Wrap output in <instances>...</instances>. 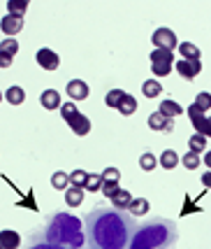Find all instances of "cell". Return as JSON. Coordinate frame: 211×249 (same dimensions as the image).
Here are the masks:
<instances>
[{
    "instance_id": "obj_1",
    "label": "cell",
    "mask_w": 211,
    "mask_h": 249,
    "mask_svg": "<svg viewBox=\"0 0 211 249\" xmlns=\"http://www.w3.org/2000/svg\"><path fill=\"white\" fill-rule=\"evenodd\" d=\"M93 249H128L137 231L135 217L126 210L97 205L84 221Z\"/></svg>"
},
{
    "instance_id": "obj_2",
    "label": "cell",
    "mask_w": 211,
    "mask_h": 249,
    "mask_svg": "<svg viewBox=\"0 0 211 249\" xmlns=\"http://www.w3.org/2000/svg\"><path fill=\"white\" fill-rule=\"evenodd\" d=\"M179 238V228L169 219H151L137 226L128 249H169Z\"/></svg>"
},
{
    "instance_id": "obj_3",
    "label": "cell",
    "mask_w": 211,
    "mask_h": 249,
    "mask_svg": "<svg viewBox=\"0 0 211 249\" xmlns=\"http://www.w3.org/2000/svg\"><path fill=\"white\" fill-rule=\"evenodd\" d=\"M44 240L56 242V245H63L70 249H81L84 247V231H81V221L72 214H56L49 221V226L44 231Z\"/></svg>"
},
{
    "instance_id": "obj_4",
    "label": "cell",
    "mask_w": 211,
    "mask_h": 249,
    "mask_svg": "<svg viewBox=\"0 0 211 249\" xmlns=\"http://www.w3.org/2000/svg\"><path fill=\"white\" fill-rule=\"evenodd\" d=\"M153 44H156V49H174V47H179V42H177V35H174V31L172 28H158V31H153Z\"/></svg>"
},
{
    "instance_id": "obj_5",
    "label": "cell",
    "mask_w": 211,
    "mask_h": 249,
    "mask_svg": "<svg viewBox=\"0 0 211 249\" xmlns=\"http://www.w3.org/2000/svg\"><path fill=\"white\" fill-rule=\"evenodd\" d=\"M177 68V72L181 77H186V79H195V77L202 72V61H186V58H181L174 63Z\"/></svg>"
},
{
    "instance_id": "obj_6",
    "label": "cell",
    "mask_w": 211,
    "mask_h": 249,
    "mask_svg": "<svg viewBox=\"0 0 211 249\" xmlns=\"http://www.w3.org/2000/svg\"><path fill=\"white\" fill-rule=\"evenodd\" d=\"M88 93H91V89H88L86 82H81V79L67 82V96H70V100H74V103H77V100H86Z\"/></svg>"
},
{
    "instance_id": "obj_7",
    "label": "cell",
    "mask_w": 211,
    "mask_h": 249,
    "mask_svg": "<svg viewBox=\"0 0 211 249\" xmlns=\"http://www.w3.org/2000/svg\"><path fill=\"white\" fill-rule=\"evenodd\" d=\"M67 126H70L77 135H88V130H91V119H88L86 114H81V112H77V114H72V117L67 119Z\"/></svg>"
},
{
    "instance_id": "obj_8",
    "label": "cell",
    "mask_w": 211,
    "mask_h": 249,
    "mask_svg": "<svg viewBox=\"0 0 211 249\" xmlns=\"http://www.w3.org/2000/svg\"><path fill=\"white\" fill-rule=\"evenodd\" d=\"M35 58H37V63L42 65L44 70H56V68L61 65V58H58V54H56V52H51V49H40Z\"/></svg>"
},
{
    "instance_id": "obj_9",
    "label": "cell",
    "mask_w": 211,
    "mask_h": 249,
    "mask_svg": "<svg viewBox=\"0 0 211 249\" xmlns=\"http://www.w3.org/2000/svg\"><path fill=\"white\" fill-rule=\"evenodd\" d=\"M148 128H151V130H165V133H169V130L174 128V121L169 119V117H165L162 112H153V114L148 117Z\"/></svg>"
},
{
    "instance_id": "obj_10",
    "label": "cell",
    "mask_w": 211,
    "mask_h": 249,
    "mask_svg": "<svg viewBox=\"0 0 211 249\" xmlns=\"http://www.w3.org/2000/svg\"><path fill=\"white\" fill-rule=\"evenodd\" d=\"M0 28L7 33V35H16V33L23 28V19L21 17H12V14H5L0 19Z\"/></svg>"
},
{
    "instance_id": "obj_11",
    "label": "cell",
    "mask_w": 211,
    "mask_h": 249,
    "mask_svg": "<svg viewBox=\"0 0 211 249\" xmlns=\"http://www.w3.org/2000/svg\"><path fill=\"white\" fill-rule=\"evenodd\" d=\"M19 245H21V235L16 231H10V228L0 231V247L2 249H16Z\"/></svg>"
},
{
    "instance_id": "obj_12",
    "label": "cell",
    "mask_w": 211,
    "mask_h": 249,
    "mask_svg": "<svg viewBox=\"0 0 211 249\" xmlns=\"http://www.w3.org/2000/svg\"><path fill=\"white\" fill-rule=\"evenodd\" d=\"M40 103H42L44 109H61V96H58V91L56 89H47L42 96H40Z\"/></svg>"
},
{
    "instance_id": "obj_13",
    "label": "cell",
    "mask_w": 211,
    "mask_h": 249,
    "mask_svg": "<svg viewBox=\"0 0 211 249\" xmlns=\"http://www.w3.org/2000/svg\"><path fill=\"white\" fill-rule=\"evenodd\" d=\"M65 203L70 207H77L84 203V189L81 186H67L65 189Z\"/></svg>"
},
{
    "instance_id": "obj_14",
    "label": "cell",
    "mask_w": 211,
    "mask_h": 249,
    "mask_svg": "<svg viewBox=\"0 0 211 249\" xmlns=\"http://www.w3.org/2000/svg\"><path fill=\"white\" fill-rule=\"evenodd\" d=\"M109 200H112V207H116V210H128L130 203H132V194L126 191V189H118L116 194H114V198H109Z\"/></svg>"
},
{
    "instance_id": "obj_15",
    "label": "cell",
    "mask_w": 211,
    "mask_h": 249,
    "mask_svg": "<svg viewBox=\"0 0 211 249\" xmlns=\"http://www.w3.org/2000/svg\"><path fill=\"white\" fill-rule=\"evenodd\" d=\"M181 49V58H186V61H200L202 54H200V47L193 42H181L179 44Z\"/></svg>"
},
{
    "instance_id": "obj_16",
    "label": "cell",
    "mask_w": 211,
    "mask_h": 249,
    "mask_svg": "<svg viewBox=\"0 0 211 249\" xmlns=\"http://www.w3.org/2000/svg\"><path fill=\"white\" fill-rule=\"evenodd\" d=\"M158 112H162L165 117H169V119H174V117H179L181 112H183V107H181L177 100H160V109Z\"/></svg>"
},
{
    "instance_id": "obj_17",
    "label": "cell",
    "mask_w": 211,
    "mask_h": 249,
    "mask_svg": "<svg viewBox=\"0 0 211 249\" xmlns=\"http://www.w3.org/2000/svg\"><path fill=\"white\" fill-rule=\"evenodd\" d=\"M148 210H151V205H148L146 198H132V203L128 207V212H130L132 217H144Z\"/></svg>"
},
{
    "instance_id": "obj_18",
    "label": "cell",
    "mask_w": 211,
    "mask_h": 249,
    "mask_svg": "<svg viewBox=\"0 0 211 249\" xmlns=\"http://www.w3.org/2000/svg\"><path fill=\"white\" fill-rule=\"evenodd\" d=\"M151 63L172 65L174 63V54H172L169 49H153V52H151Z\"/></svg>"
},
{
    "instance_id": "obj_19",
    "label": "cell",
    "mask_w": 211,
    "mask_h": 249,
    "mask_svg": "<svg viewBox=\"0 0 211 249\" xmlns=\"http://www.w3.org/2000/svg\"><path fill=\"white\" fill-rule=\"evenodd\" d=\"M160 165H162L165 170L177 168V165H179V154L174 152V149H165V152H162V156H160Z\"/></svg>"
},
{
    "instance_id": "obj_20",
    "label": "cell",
    "mask_w": 211,
    "mask_h": 249,
    "mask_svg": "<svg viewBox=\"0 0 211 249\" xmlns=\"http://www.w3.org/2000/svg\"><path fill=\"white\" fill-rule=\"evenodd\" d=\"M118 112H121V114H126V117L135 114V112H137V100L130 96V93H126L123 100H121V105H118Z\"/></svg>"
},
{
    "instance_id": "obj_21",
    "label": "cell",
    "mask_w": 211,
    "mask_h": 249,
    "mask_svg": "<svg viewBox=\"0 0 211 249\" xmlns=\"http://www.w3.org/2000/svg\"><path fill=\"white\" fill-rule=\"evenodd\" d=\"M142 93L146 98H158L162 93V87H160V82H156V79H146L142 84Z\"/></svg>"
},
{
    "instance_id": "obj_22",
    "label": "cell",
    "mask_w": 211,
    "mask_h": 249,
    "mask_svg": "<svg viewBox=\"0 0 211 249\" xmlns=\"http://www.w3.org/2000/svg\"><path fill=\"white\" fill-rule=\"evenodd\" d=\"M5 100H7L10 105H21L23 100H26V93H23L21 87H10L7 93H5Z\"/></svg>"
},
{
    "instance_id": "obj_23",
    "label": "cell",
    "mask_w": 211,
    "mask_h": 249,
    "mask_svg": "<svg viewBox=\"0 0 211 249\" xmlns=\"http://www.w3.org/2000/svg\"><path fill=\"white\" fill-rule=\"evenodd\" d=\"M51 186H53V189H58V191H65V189L70 186V175L63 173V170L53 173L51 175Z\"/></svg>"
},
{
    "instance_id": "obj_24",
    "label": "cell",
    "mask_w": 211,
    "mask_h": 249,
    "mask_svg": "<svg viewBox=\"0 0 211 249\" xmlns=\"http://www.w3.org/2000/svg\"><path fill=\"white\" fill-rule=\"evenodd\" d=\"M7 14H12V17H23V12L28 10V0H10L7 2Z\"/></svg>"
},
{
    "instance_id": "obj_25",
    "label": "cell",
    "mask_w": 211,
    "mask_h": 249,
    "mask_svg": "<svg viewBox=\"0 0 211 249\" xmlns=\"http://www.w3.org/2000/svg\"><path fill=\"white\" fill-rule=\"evenodd\" d=\"M156 165H158V159H156L151 152H144L139 156V168H142V170L151 173V170H156Z\"/></svg>"
},
{
    "instance_id": "obj_26",
    "label": "cell",
    "mask_w": 211,
    "mask_h": 249,
    "mask_svg": "<svg viewBox=\"0 0 211 249\" xmlns=\"http://www.w3.org/2000/svg\"><path fill=\"white\" fill-rule=\"evenodd\" d=\"M123 96H126V93H123L121 89H112V91L105 96V105H107V107H116L118 109V105H121Z\"/></svg>"
},
{
    "instance_id": "obj_27",
    "label": "cell",
    "mask_w": 211,
    "mask_h": 249,
    "mask_svg": "<svg viewBox=\"0 0 211 249\" xmlns=\"http://www.w3.org/2000/svg\"><path fill=\"white\" fill-rule=\"evenodd\" d=\"M102 182H105V179H102V173L97 175V173H88V177H86V186L84 189H88V191H100V189H102Z\"/></svg>"
},
{
    "instance_id": "obj_28",
    "label": "cell",
    "mask_w": 211,
    "mask_h": 249,
    "mask_svg": "<svg viewBox=\"0 0 211 249\" xmlns=\"http://www.w3.org/2000/svg\"><path fill=\"white\" fill-rule=\"evenodd\" d=\"M188 147H190V152H195V154L204 152V149H207V138L200 135V133H195V135L188 140Z\"/></svg>"
},
{
    "instance_id": "obj_29",
    "label": "cell",
    "mask_w": 211,
    "mask_h": 249,
    "mask_svg": "<svg viewBox=\"0 0 211 249\" xmlns=\"http://www.w3.org/2000/svg\"><path fill=\"white\" fill-rule=\"evenodd\" d=\"M0 52L14 58V56H16V52H19V42H16L14 37H7V40H2V42H0Z\"/></svg>"
},
{
    "instance_id": "obj_30",
    "label": "cell",
    "mask_w": 211,
    "mask_h": 249,
    "mask_svg": "<svg viewBox=\"0 0 211 249\" xmlns=\"http://www.w3.org/2000/svg\"><path fill=\"white\" fill-rule=\"evenodd\" d=\"M181 163H183V168L195 170V168H200V154H195V152L183 154V156H181Z\"/></svg>"
},
{
    "instance_id": "obj_31",
    "label": "cell",
    "mask_w": 211,
    "mask_h": 249,
    "mask_svg": "<svg viewBox=\"0 0 211 249\" xmlns=\"http://www.w3.org/2000/svg\"><path fill=\"white\" fill-rule=\"evenodd\" d=\"M86 177H88V173H86V170H72V173H70V184H72V186H81V189H84V186H86Z\"/></svg>"
},
{
    "instance_id": "obj_32",
    "label": "cell",
    "mask_w": 211,
    "mask_h": 249,
    "mask_svg": "<svg viewBox=\"0 0 211 249\" xmlns=\"http://www.w3.org/2000/svg\"><path fill=\"white\" fill-rule=\"evenodd\" d=\"M193 105H195V107H200L202 112H207V109L211 107V93H207V91H204V93H197V98H195V103H193Z\"/></svg>"
},
{
    "instance_id": "obj_33",
    "label": "cell",
    "mask_w": 211,
    "mask_h": 249,
    "mask_svg": "<svg viewBox=\"0 0 211 249\" xmlns=\"http://www.w3.org/2000/svg\"><path fill=\"white\" fill-rule=\"evenodd\" d=\"M28 249H67L63 245H56V242H49V240H37V242H31V247Z\"/></svg>"
},
{
    "instance_id": "obj_34",
    "label": "cell",
    "mask_w": 211,
    "mask_h": 249,
    "mask_svg": "<svg viewBox=\"0 0 211 249\" xmlns=\"http://www.w3.org/2000/svg\"><path fill=\"white\" fill-rule=\"evenodd\" d=\"M61 114H63V119L67 121L70 117H72V114H77V103H74V100H67V103H63V105H61Z\"/></svg>"
},
{
    "instance_id": "obj_35",
    "label": "cell",
    "mask_w": 211,
    "mask_h": 249,
    "mask_svg": "<svg viewBox=\"0 0 211 249\" xmlns=\"http://www.w3.org/2000/svg\"><path fill=\"white\" fill-rule=\"evenodd\" d=\"M102 179H105V182H116L118 184V179H121V170H118V168H107L105 173H102Z\"/></svg>"
},
{
    "instance_id": "obj_36",
    "label": "cell",
    "mask_w": 211,
    "mask_h": 249,
    "mask_svg": "<svg viewBox=\"0 0 211 249\" xmlns=\"http://www.w3.org/2000/svg\"><path fill=\"white\" fill-rule=\"evenodd\" d=\"M118 189H121V186H118L116 182H102V189H100V191H102L107 198H114V194H116Z\"/></svg>"
},
{
    "instance_id": "obj_37",
    "label": "cell",
    "mask_w": 211,
    "mask_h": 249,
    "mask_svg": "<svg viewBox=\"0 0 211 249\" xmlns=\"http://www.w3.org/2000/svg\"><path fill=\"white\" fill-rule=\"evenodd\" d=\"M151 70H153V75H156V77H167L169 72H172V65L153 63V65H151Z\"/></svg>"
},
{
    "instance_id": "obj_38",
    "label": "cell",
    "mask_w": 211,
    "mask_h": 249,
    "mask_svg": "<svg viewBox=\"0 0 211 249\" xmlns=\"http://www.w3.org/2000/svg\"><path fill=\"white\" fill-rule=\"evenodd\" d=\"M186 112H188V117H190V119H197V117H204V112H202L200 107H195V105H190V107L186 109Z\"/></svg>"
},
{
    "instance_id": "obj_39",
    "label": "cell",
    "mask_w": 211,
    "mask_h": 249,
    "mask_svg": "<svg viewBox=\"0 0 211 249\" xmlns=\"http://www.w3.org/2000/svg\"><path fill=\"white\" fill-rule=\"evenodd\" d=\"M10 65H12V56L0 52V68H10Z\"/></svg>"
},
{
    "instance_id": "obj_40",
    "label": "cell",
    "mask_w": 211,
    "mask_h": 249,
    "mask_svg": "<svg viewBox=\"0 0 211 249\" xmlns=\"http://www.w3.org/2000/svg\"><path fill=\"white\" fill-rule=\"evenodd\" d=\"M202 184L207 186V189H211V170H207V173H202Z\"/></svg>"
},
{
    "instance_id": "obj_41",
    "label": "cell",
    "mask_w": 211,
    "mask_h": 249,
    "mask_svg": "<svg viewBox=\"0 0 211 249\" xmlns=\"http://www.w3.org/2000/svg\"><path fill=\"white\" fill-rule=\"evenodd\" d=\"M204 138H211V117H207V126H204Z\"/></svg>"
},
{
    "instance_id": "obj_42",
    "label": "cell",
    "mask_w": 211,
    "mask_h": 249,
    "mask_svg": "<svg viewBox=\"0 0 211 249\" xmlns=\"http://www.w3.org/2000/svg\"><path fill=\"white\" fill-rule=\"evenodd\" d=\"M202 161H204V165H207V168L211 170V149H209L207 154H204V159H202Z\"/></svg>"
},
{
    "instance_id": "obj_43",
    "label": "cell",
    "mask_w": 211,
    "mask_h": 249,
    "mask_svg": "<svg viewBox=\"0 0 211 249\" xmlns=\"http://www.w3.org/2000/svg\"><path fill=\"white\" fill-rule=\"evenodd\" d=\"M0 103H2V93H0Z\"/></svg>"
},
{
    "instance_id": "obj_44",
    "label": "cell",
    "mask_w": 211,
    "mask_h": 249,
    "mask_svg": "<svg viewBox=\"0 0 211 249\" xmlns=\"http://www.w3.org/2000/svg\"><path fill=\"white\" fill-rule=\"evenodd\" d=\"M0 249H2V247H0Z\"/></svg>"
}]
</instances>
